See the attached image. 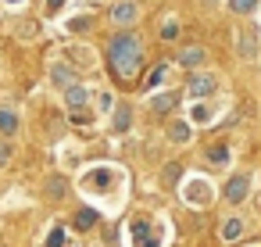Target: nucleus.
Segmentation results:
<instances>
[{"mask_svg": "<svg viewBox=\"0 0 261 247\" xmlns=\"http://www.w3.org/2000/svg\"><path fill=\"white\" fill-rule=\"evenodd\" d=\"M104 58H108V72H111L122 86H133L136 76H140L143 65H147V47H143V40H140L136 33L122 29V33H115V36L108 40Z\"/></svg>", "mask_w": 261, "mask_h": 247, "instance_id": "1", "label": "nucleus"}, {"mask_svg": "<svg viewBox=\"0 0 261 247\" xmlns=\"http://www.w3.org/2000/svg\"><path fill=\"white\" fill-rule=\"evenodd\" d=\"M186 90H190V97H211V93L218 90V79H215L211 72H193V76L186 79Z\"/></svg>", "mask_w": 261, "mask_h": 247, "instance_id": "2", "label": "nucleus"}, {"mask_svg": "<svg viewBox=\"0 0 261 247\" xmlns=\"http://www.w3.org/2000/svg\"><path fill=\"white\" fill-rule=\"evenodd\" d=\"M247 193H250V179H247V176H232V179L225 183V201H229V204H243Z\"/></svg>", "mask_w": 261, "mask_h": 247, "instance_id": "3", "label": "nucleus"}, {"mask_svg": "<svg viewBox=\"0 0 261 247\" xmlns=\"http://www.w3.org/2000/svg\"><path fill=\"white\" fill-rule=\"evenodd\" d=\"M133 240H136V247H158V233H150V222L147 218H136L133 222Z\"/></svg>", "mask_w": 261, "mask_h": 247, "instance_id": "4", "label": "nucleus"}, {"mask_svg": "<svg viewBox=\"0 0 261 247\" xmlns=\"http://www.w3.org/2000/svg\"><path fill=\"white\" fill-rule=\"evenodd\" d=\"M65 104H68L72 111H79V108H86V104H90V90H86L83 83H72V86L65 90Z\"/></svg>", "mask_w": 261, "mask_h": 247, "instance_id": "5", "label": "nucleus"}, {"mask_svg": "<svg viewBox=\"0 0 261 247\" xmlns=\"http://www.w3.org/2000/svg\"><path fill=\"white\" fill-rule=\"evenodd\" d=\"M136 15H140L136 4H115V8H111V22H115V26H125V29L136 22Z\"/></svg>", "mask_w": 261, "mask_h": 247, "instance_id": "6", "label": "nucleus"}, {"mask_svg": "<svg viewBox=\"0 0 261 247\" xmlns=\"http://www.w3.org/2000/svg\"><path fill=\"white\" fill-rule=\"evenodd\" d=\"M204 58H207L204 47H182L179 51V65L182 68H197V65H204Z\"/></svg>", "mask_w": 261, "mask_h": 247, "instance_id": "7", "label": "nucleus"}, {"mask_svg": "<svg viewBox=\"0 0 261 247\" xmlns=\"http://www.w3.org/2000/svg\"><path fill=\"white\" fill-rule=\"evenodd\" d=\"M50 83H54L58 90H68V86L75 83V72H72L68 65H54V68H50Z\"/></svg>", "mask_w": 261, "mask_h": 247, "instance_id": "8", "label": "nucleus"}, {"mask_svg": "<svg viewBox=\"0 0 261 247\" xmlns=\"http://www.w3.org/2000/svg\"><path fill=\"white\" fill-rule=\"evenodd\" d=\"M72 226H75L79 233H90V229L97 226V211H93V208H79L75 218H72Z\"/></svg>", "mask_w": 261, "mask_h": 247, "instance_id": "9", "label": "nucleus"}, {"mask_svg": "<svg viewBox=\"0 0 261 247\" xmlns=\"http://www.w3.org/2000/svg\"><path fill=\"white\" fill-rule=\"evenodd\" d=\"M15 129H18V115H15L11 108H0V133H4V136H15Z\"/></svg>", "mask_w": 261, "mask_h": 247, "instance_id": "10", "label": "nucleus"}, {"mask_svg": "<svg viewBox=\"0 0 261 247\" xmlns=\"http://www.w3.org/2000/svg\"><path fill=\"white\" fill-rule=\"evenodd\" d=\"M129 122H133L129 104H118V108H115V126H111V129H115V133H125V129H129Z\"/></svg>", "mask_w": 261, "mask_h": 247, "instance_id": "11", "label": "nucleus"}, {"mask_svg": "<svg viewBox=\"0 0 261 247\" xmlns=\"http://www.w3.org/2000/svg\"><path fill=\"white\" fill-rule=\"evenodd\" d=\"M240 233H243V222L240 218H225L222 222V240H236Z\"/></svg>", "mask_w": 261, "mask_h": 247, "instance_id": "12", "label": "nucleus"}, {"mask_svg": "<svg viewBox=\"0 0 261 247\" xmlns=\"http://www.w3.org/2000/svg\"><path fill=\"white\" fill-rule=\"evenodd\" d=\"M165 76H168V65L161 61V65H154V72H150V76L143 79V86H147V90H154V86H158V83H161Z\"/></svg>", "mask_w": 261, "mask_h": 247, "instance_id": "13", "label": "nucleus"}, {"mask_svg": "<svg viewBox=\"0 0 261 247\" xmlns=\"http://www.w3.org/2000/svg\"><path fill=\"white\" fill-rule=\"evenodd\" d=\"M168 136H172V143H186V140H190V126H186V122H172Z\"/></svg>", "mask_w": 261, "mask_h": 247, "instance_id": "14", "label": "nucleus"}, {"mask_svg": "<svg viewBox=\"0 0 261 247\" xmlns=\"http://www.w3.org/2000/svg\"><path fill=\"white\" fill-rule=\"evenodd\" d=\"M229 8H232L236 15H254V8H257V0H229Z\"/></svg>", "mask_w": 261, "mask_h": 247, "instance_id": "15", "label": "nucleus"}, {"mask_svg": "<svg viewBox=\"0 0 261 247\" xmlns=\"http://www.w3.org/2000/svg\"><path fill=\"white\" fill-rule=\"evenodd\" d=\"M172 108H175V97H172V93H168V97H154V111H158V115H165V111H172Z\"/></svg>", "mask_w": 261, "mask_h": 247, "instance_id": "16", "label": "nucleus"}, {"mask_svg": "<svg viewBox=\"0 0 261 247\" xmlns=\"http://www.w3.org/2000/svg\"><path fill=\"white\" fill-rule=\"evenodd\" d=\"M207 161H215V165H225V161H229V151H225V147H211V151H207Z\"/></svg>", "mask_w": 261, "mask_h": 247, "instance_id": "17", "label": "nucleus"}, {"mask_svg": "<svg viewBox=\"0 0 261 247\" xmlns=\"http://www.w3.org/2000/svg\"><path fill=\"white\" fill-rule=\"evenodd\" d=\"M61 243H65V229H61V226H54V229H50V236H47V247H61Z\"/></svg>", "mask_w": 261, "mask_h": 247, "instance_id": "18", "label": "nucleus"}, {"mask_svg": "<svg viewBox=\"0 0 261 247\" xmlns=\"http://www.w3.org/2000/svg\"><path fill=\"white\" fill-rule=\"evenodd\" d=\"M47 193L50 197H65V179H50L47 183Z\"/></svg>", "mask_w": 261, "mask_h": 247, "instance_id": "19", "label": "nucleus"}, {"mask_svg": "<svg viewBox=\"0 0 261 247\" xmlns=\"http://www.w3.org/2000/svg\"><path fill=\"white\" fill-rule=\"evenodd\" d=\"M175 36H179V26L175 22H165L161 26V40H175Z\"/></svg>", "mask_w": 261, "mask_h": 247, "instance_id": "20", "label": "nucleus"}, {"mask_svg": "<svg viewBox=\"0 0 261 247\" xmlns=\"http://www.w3.org/2000/svg\"><path fill=\"white\" fill-rule=\"evenodd\" d=\"M72 122H75V126H90V115H86V111H72Z\"/></svg>", "mask_w": 261, "mask_h": 247, "instance_id": "21", "label": "nucleus"}, {"mask_svg": "<svg viewBox=\"0 0 261 247\" xmlns=\"http://www.w3.org/2000/svg\"><path fill=\"white\" fill-rule=\"evenodd\" d=\"M193 118H197V122H207V108L197 104V108H193Z\"/></svg>", "mask_w": 261, "mask_h": 247, "instance_id": "22", "label": "nucleus"}, {"mask_svg": "<svg viewBox=\"0 0 261 247\" xmlns=\"http://www.w3.org/2000/svg\"><path fill=\"white\" fill-rule=\"evenodd\" d=\"M8 158H11V151H8V143H0V168L8 165Z\"/></svg>", "mask_w": 261, "mask_h": 247, "instance_id": "23", "label": "nucleus"}, {"mask_svg": "<svg viewBox=\"0 0 261 247\" xmlns=\"http://www.w3.org/2000/svg\"><path fill=\"white\" fill-rule=\"evenodd\" d=\"M72 29H75V33H79V29H90V18H75V22H72Z\"/></svg>", "mask_w": 261, "mask_h": 247, "instance_id": "24", "label": "nucleus"}, {"mask_svg": "<svg viewBox=\"0 0 261 247\" xmlns=\"http://www.w3.org/2000/svg\"><path fill=\"white\" fill-rule=\"evenodd\" d=\"M61 4H65V0H47V11H58Z\"/></svg>", "mask_w": 261, "mask_h": 247, "instance_id": "25", "label": "nucleus"}, {"mask_svg": "<svg viewBox=\"0 0 261 247\" xmlns=\"http://www.w3.org/2000/svg\"><path fill=\"white\" fill-rule=\"evenodd\" d=\"M8 4H18V0H8Z\"/></svg>", "mask_w": 261, "mask_h": 247, "instance_id": "26", "label": "nucleus"}]
</instances>
